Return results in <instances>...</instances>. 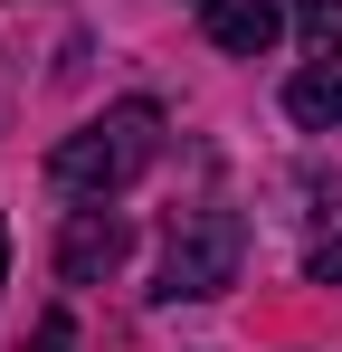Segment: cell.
Listing matches in <instances>:
<instances>
[{"mask_svg": "<svg viewBox=\"0 0 342 352\" xmlns=\"http://www.w3.org/2000/svg\"><path fill=\"white\" fill-rule=\"evenodd\" d=\"M162 162V105H114V115H95L86 133H67L48 153V190L57 200H76V210H95V200H114V190H133V181Z\"/></svg>", "mask_w": 342, "mask_h": 352, "instance_id": "cell-1", "label": "cell"}, {"mask_svg": "<svg viewBox=\"0 0 342 352\" xmlns=\"http://www.w3.org/2000/svg\"><path fill=\"white\" fill-rule=\"evenodd\" d=\"M238 267H247V219L238 210H190L181 229H171V248H162V305H200V295H219V286H238Z\"/></svg>", "mask_w": 342, "mask_h": 352, "instance_id": "cell-2", "label": "cell"}, {"mask_svg": "<svg viewBox=\"0 0 342 352\" xmlns=\"http://www.w3.org/2000/svg\"><path fill=\"white\" fill-rule=\"evenodd\" d=\"M124 248H133V229L95 200V210H76V219H67V238H57V276H67V286H95V276H114V267H124Z\"/></svg>", "mask_w": 342, "mask_h": 352, "instance_id": "cell-3", "label": "cell"}, {"mask_svg": "<svg viewBox=\"0 0 342 352\" xmlns=\"http://www.w3.org/2000/svg\"><path fill=\"white\" fill-rule=\"evenodd\" d=\"M200 29H209V48H228V58H266L285 29L276 0H200Z\"/></svg>", "mask_w": 342, "mask_h": 352, "instance_id": "cell-4", "label": "cell"}, {"mask_svg": "<svg viewBox=\"0 0 342 352\" xmlns=\"http://www.w3.org/2000/svg\"><path fill=\"white\" fill-rule=\"evenodd\" d=\"M285 115L304 133H342V58H314L285 76Z\"/></svg>", "mask_w": 342, "mask_h": 352, "instance_id": "cell-5", "label": "cell"}, {"mask_svg": "<svg viewBox=\"0 0 342 352\" xmlns=\"http://www.w3.org/2000/svg\"><path fill=\"white\" fill-rule=\"evenodd\" d=\"M295 29L314 58H342V0H295Z\"/></svg>", "mask_w": 342, "mask_h": 352, "instance_id": "cell-6", "label": "cell"}, {"mask_svg": "<svg viewBox=\"0 0 342 352\" xmlns=\"http://www.w3.org/2000/svg\"><path fill=\"white\" fill-rule=\"evenodd\" d=\"M304 276H314V286H342V229H323V238H314V257H304Z\"/></svg>", "mask_w": 342, "mask_h": 352, "instance_id": "cell-7", "label": "cell"}, {"mask_svg": "<svg viewBox=\"0 0 342 352\" xmlns=\"http://www.w3.org/2000/svg\"><path fill=\"white\" fill-rule=\"evenodd\" d=\"M29 352H76V324H67V314H48V324H38V343Z\"/></svg>", "mask_w": 342, "mask_h": 352, "instance_id": "cell-8", "label": "cell"}, {"mask_svg": "<svg viewBox=\"0 0 342 352\" xmlns=\"http://www.w3.org/2000/svg\"><path fill=\"white\" fill-rule=\"evenodd\" d=\"M0 124H10V67H0Z\"/></svg>", "mask_w": 342, "mask_h": 352, "instance_id": "cell-9", "label": "cell"}, {"mask_svg": "<svg viewBox=\"0 0 342 352\" xmlns=\"http://www.w3.org/2000/svg\"><path fill=\"white\" fill-rule=\"evenodd\" d=\"M0 267H10V229H0Z\"/></svg>", "mask_w": 342, "mask_h": 352, "instance_id": "cell-10", "label": "cell"}]
</instances>
